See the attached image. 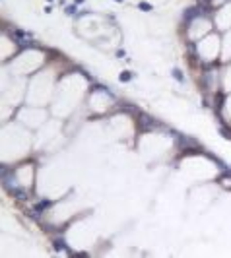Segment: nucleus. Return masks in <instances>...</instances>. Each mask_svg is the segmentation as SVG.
<instances>
[{"instance_id": "obj_1", "label": "nucleus", "mask_w": 231, "mask_h": 258, "mask_svg": "<svg viewBox=\"0 0 231 258\" xmlns=\"http://www.w3.org/2000/svg\"><path fill=\"white\" fill-rule=\"evenodd\" d=\"M10 194H12L14 198H18V200H27V190H23V188H20V186L10 188Z\"/></svg>"}, {"instance_id": "obj_2", "label": "nucleus", "mask_w": 231, "mask_h": 258, "mask_svg": "<svg viewBox=\"0 0 231 258\" xmlns=\"http://www.w3.org/2000/svg\"><path fill=\"white\" fill-rule=\"evenodd\" d=\"M140 118H142V120H140V124H142V128H146V130H148V128H154V126L157 124V122H155V120H154V118H150V117H146V115H140Z\"/></svg>"}, {"instance_id": "obj_3", "label": "nucleus", "mask_w": 231, "mask_h": 258, "mask_svg": "<svg viewBox=\"0 0 231 258\" xmlns=\"http://www.w3.org/2000/svg\"><path fill=\"white\" fill-rule=\"evenodd\" d=\"M49 206H51V200H43V202L35 204V212H43V210H47Z\"/></svg>"}, {"instance_id": "obj_4", "label": "nucleus", "mask_w": 231, "mask_h": 258, "mask_svg": "<svg viewBox=\"0 0 231 258\" xmlns=\"http://www.w3.org/2000/svg\"><path fill=\"white\" fill-rule=\"evenodd\" d=\"M55 246H56V250H66V252H70V250L66 249V243H64V241H62V239L55 241Z\"/></svg>"}, {"instance_id": "obj_5", "label": "nucleus", "mask_w": 231, "mask_h": 258, "mask_svg": "<svg viewBox=\"0 0 231 258\" xmlns=\"http://www.w3.org/2000/svg\"><path fill=\"white\" fill-rule=\"evenodd\" d=\"M173 78H175L177 82H181V83L185 82V76L181 74V70H179V68H175V70H173Z\"/></svg>"}, {"instance_id": "obj_6", "label": "nucleus", "mask_w": 231, "mask_h": 258, "mask_svg": "<svg viewBox=\"0 0 231 258\" xmlns=\"http://www.w3.org/2000/svg\"><path fill=\"white\" fill-rule=\"evenodd\" d=\"M138 8H140V10H144V12H151V10H154V8H151V4H148V2H140V4H138Z\"/></svg>"}, {"instance_id": "obj_7", "label": "nucleus", "mask_w": 231, "mask_h": 258, "mask_svg": "<svg viewBox=\"0 0 231 258\" xmlns=\"http://www.w3.org/2000/svg\"><path fill=\"white\" fill-rule=\"evenodd\" d=\"M128 80H132V72H123L120 74V82H128Z\"/></svg>"}, {"instance_id": "obj_8", "label": "nucleus", "mask_w": 231, "mask_h": 258, "mask_svg": "<svg viewBox=\"0 0 231 258\" xmlns=\"http://www.w3.org/2000/svg\"><path fill=\"white\" fill-rule=\"evenodd\" d=\"M76 12H78L76 6H68V8H66V14H76Z\"/></svg>"}, {"instance_id": "obj_9", "label": "nucleus", "mask_w": 231, "mask_h": 258, "mask_svg": "<svg viewBox=\"0 0 231 258\" xmlns=\"http://www.w3.org/2000/svg\"><path fill=\"white\" fill-rule=\"evenodd\" d=\"M76 2H78V4H82V2H84V0H76Z\"/></svg>"}, {"instance_id": "obj_10", "label": "nucleus", "mask_w": 231, "mask_h": 258, "mask_svg": "<svg viewBox=\"0 0 231 258\" xmlns=\"http://www.w3.org/2000/svg\"><path fill=\"white\" fill-rule=\"evenodd\" d=\"M115 2H123V0H115Z\"/></svg>"}]
</instances>
